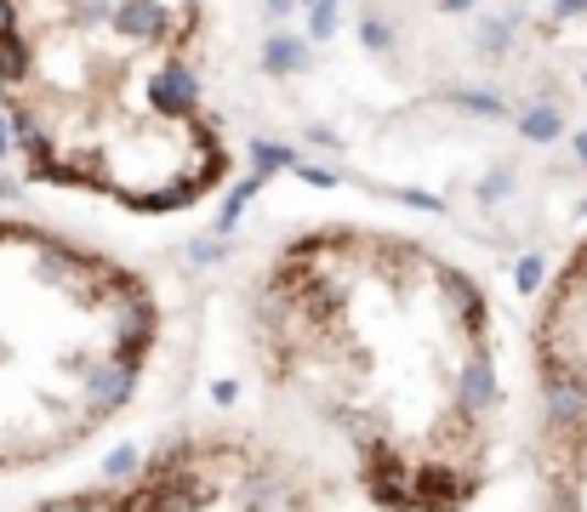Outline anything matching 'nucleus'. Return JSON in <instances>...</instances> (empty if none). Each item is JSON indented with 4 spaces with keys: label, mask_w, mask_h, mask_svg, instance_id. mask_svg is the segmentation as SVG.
<instances>
[{
    "label": "nucleus",
    "mask_w": 587,
    "mask_h": 512,
    "mask_svg": "<svg viewBox=\"0 0 587 512\" xmlns=\"http://www.w3.org/2000/svg\"><path fill=\"white\" fill-rule=\"evenodd\" d=\"M542 285V257H525L519 262V291H536Z\"/></svg>",
    "instance_id": "obj_7"
},
{
    "label": "nucleus",
    "mask_w": 587,
    "mask_h": 512,
    "mask_svg": "<svg viewBox=\"0 0 587 512\" xmlns=\"http://www.w3.org/2000/svg\"><path fill=\"white\" fill-rule=\"evenodd\" d=\"M456 388H463V404L468 410H491L497 399H502V388H497V370H491V359H468L463 364V375H456Z\"/></svg>",
    "instance_id": "obj_3"
},
{
    "label": "nucleus",
    "mask_w": 587,
    "mask_h": 512,
    "mask_svg": "<svg viewBox=\"0 0 587 512\" xmlns=\"http://www.w3.org/2000/svg\"><path fill=\"white\" fill-rule=\"evenodd\" d=\"M525 137L531 143H547V137H559V120H553L547 109H536V115H525Z\"/></svg>",
    "instance_id": "obj_4"
},
{
    "label": "nucleus",
    "mask_w": 587,
    "mask_h": 512,
    "mask_svg": "<svg viewBox=\"0 0 587 512\" xmlns=\"http://www.w3.org/2000/svg\"><path fill=\"white\" fill-rule=\"evenodd\" d=\"M132 461H138V450L126 444V450H115L109 461H104V478H120V472H132Z\"/></svg>",
    "instance_id": "obj_6"
},
{
    "label": "nucleus",
    "mask_w": 587,
    "mask_h": 512,
    "mask_svg": "<svg viewBox=\"0 0 587 512\" xmlns=\"http://www.w3.org/2000/svg\"><path fill=\"white\" fill-rule=\"evenodd\" d=\"M222 257V239H194V262H217Z\"/></svg>",
    "instance_id": "obj_8"
},
{
    "label": "nucleus",
    "mask_w": 587,
    "mask_h": 512,
    "mask_svg": "<svg viewBox=\"0 0 587 512\" xmlns=\"http://www.w3.org/2000/svg\"><path fill=\"white\" fill-rule=\"evenodd\" d=\"M86 393H91L97 410H120L126 399L138 393V359H115V364H104V370H91V375H86Z\"/></svg>",
    "instance_id": "obj_1"
},
{
    "label": "nucleus",
    "mask_w": 587,
    "mask_h": 512,
    "mask_svg": "<svg viewBox=\"0 0 587 512\" xmlns=\"http://www.w3.org/2000/svg\"><path fill=\"white\" fill-rule=\"evenodd\" d=\"M0 149H7V131H0Z\"/></svg>",
    "instance_id": "obj_9"
},
{
    "label": "nucleus",
    "mask_w": 587,
    "mask_h": 512,
    "mask_svg": "<svg viewBox=\"0 0 587 512\" xmlns=\"http://www.w3.org/2000/svg\"><path fill=\"white\" fill-rule=\"evenodd\" d=\"M269 63H274V68H303V46H297V41H274V46H269Z\"/></svg>",
    "instance_id": "obj_5"
},
{
    "label": "nucleus",
    "mask_w": 587,
    "mask_h": 512,
    "mask_svg": "<svg viewBox=\"0 0 587 512\" xmlns=\"http://www.w3.org/2000/svg\"><path fill=\"white\" fill-rule=\"evenodd\" d=\"M115 336H120V359H138V348L154 341V302H120L115 307Z\"/></svg>",
    "instance_id": "obj_2"
}]
</instances>
